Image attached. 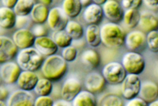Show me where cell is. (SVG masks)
I'll return each instance as SVG.
<instances>
[{"instance_id": "1f68e13d", "label": "cell", "mask_w": 158, "mask_h": 106, "mask_svg": "<svg viewBox=\"0 0 158 106\" xmlns=\"http://www.w3.org/2000/svg\"><path fill=\"white\" fill-rule=\"evenodd\" d=\"M101 106H124L122 99L115 94H106L102 98Z\"/></svg>"}, {"instance_id": "cb8c5ba5", "label": "cell", "mask_w": 158, "mask_h": 106, "mask_svg": "<svg viewBox=\"0 0 158 106\" xmlns=\"http://www.w3.org/2000/svg\"><path fill=\"white\" fill-rule=\"evenodd\" d=\"M72 106H97L95 95L84 90L81 91L71 101Z\"/></svg>"}, {"instance_id": "ffe728a7", "label": "cell", "mask_w": 158, "mask_h": 106, "mask_svg": "<svg viewBox=\"0 0 158 106\" xmlns=\"http://www.w3.org/2000/svg\"><path fill=\"white\" fill-rule=\"evenodd\" d=\"M103 16L102 7L95 3H90L85 8L83 13V18L90 25H97L101 23Z\"/></svg>"}, {"instance_id": "484cf974", "label": "cell", "mask_w": 158, "mask_h": 106, "mask_svg": "<svg viewBox=\"0 0 158 106\" xmlns=\"http://www.w3.org/2000/svg\"><path fill=\"white\" fill-rule=\"evenodd\" d=\"M85 40L92 47L97 48L101 44L100 27L98 25H89L85 29Z\"/></svg>"}, {"instance_id": "4dcf8cb0", "label": "cell", "mask_w": 158, "mask_h": 106, "mask_svg": "<svg viewBox=\"0 0 158 106\" xmlns=\"http://www.w3.org/2000/svg\"><path fill=\"white\" fill-rule=\"evenodd\" d=\"M52 38L58 48L59 47L61 49H64V48L71 46L72 42H73V40L64 30L54 32Z\"/></svg>"}, {"instance_id": "4316f807", "label": "cell", "mask_w": 158, "mask_h": 106, "mask_svg": "<svg viewBox=\"0 0 158 106\" xmlns=\"http://www.w3.org/2000/svg\"><path fill=\"white\" fill-rule=\"evenodd\" d=\"M34 5L35 2L33 0H17L13 11L16 16H27L30 15Z\"/></svg>"}, {"instance_id": "b9f144b4", "label": "cell", "mask_w": 158, "mask_h": 106, "mask_svg": "<svg viewBox=\"0 0 158 106\" xmlns=\"http://www.w3.org/2000/svg\"><path fill=\"white\" fill-rule=\"evenodd\" d=\"M16 2L17 0H2V1L3 7L12 10L15 8Z\"/></svg>"}, {"instance_id": "6da1fadb", "label": "cell", "mask_w": 158, "mask_h": 106, "mask_svg": "<svg viewBox=\"0 0 158 106\" xmlns=\"http://www.w3.org/2000/svg\"><path fill=\"white\" fill-rule=\"evenodd\" d=\"M101 43L109 49H118L124 44L126 33L124 29L114 23L104 24L100 28Z\"/></svg>"}, {"instance_id": "8992f818", "label": "cell", "mask_w": 158, "mask_h": 106, "mask_svg": "<svg viewBox=\"0 0 158 106\" xmlns=\"http://www.w3.org/2000/svg\"><path fill=\"white\" fill-rule=\"evenodd\" d=\"M121 84L122 96L129 101L139 95L141 81L138 75L128 74Z\"/></svg>"}, {"instance_id": "d590c367", "label": "cell", "mask_w": 158, "mask_h": 106, "mask_svg": "<svg viewBox=\"0 0 158 106\" xmlns=\"http://www.w3.org/2000/svg\"><path fill=\"white\" fill-rule=\"evenodd\" d=\"M31 32L35 37L47 36L48 29L47 27L44 25H39V24H35L32 27Z\"/></svg>"}, {"instance_id": "60d3db41", "label": "cell", "mask_w": 158, "mask_h": 106, "mask_svg": "<svg viewBox=\"0 0 158 106\" xmlns=\"http://www.w3.org/2000/svg\"><path fill=\"white\" fill-rule=\"evenodd\" d=\"M9 96V91L4 87H0V101H4Z\"/></svg>"}, {"instance_id": "2e32d148", "label": "cell", "mask_w": 158, "mask_h": 106, "mask_svg": "<svg viewBox=\"0 0 158 106\" xmlns=\"http://www.w3.org/2000/svg\"><path fill=\"white\" fill-rule=\"evenodd\" d=\"M106 81L102 74L98 72L88 74L85 79V87L86 91L92 94H98L104 91L106 87Z\"/></svg>"}, {"instance_id": "277c9868", "label": "cell", "mask_w": 158, "mask_h": 106, "mask_svg": "<svg viewBox=\"0 0 158 106\" xmlns=\"http://www.w3.org/2000/svg\"><path fill=\"white\" fill-rule=\"evenodd\" d=\"M126 75V71L121 63L116 61H112L106 64L102 70V76L106 83L111 85L122 84Z\"/></svg>"}, {"instance_id": "ab89813d", "label": "cell", "mask_w": 158, "mask_h": 106, "mask_svg": "<svg viewBox=\"0 0 158 106\" xmlns=\"http://www.w3.org/2000/svg\"><path fill=\"white\" fill-rule=\"evenodd\" d=\"M147 7H148L150 9H156L158 6V1L157 0H144L143 1Z\"/></svg>"}, {"instance_id": "7a4b0ae2", "label": "cell", "mask_w": 158, "mask_h": 106, "mask_svg": "<svg viewBox=\"0 0 158 106\" xmlns=\"http://www.w3.org/2000/svg\"><path fill=\"white\" fill-rule=\"evenodd\" d=\"M41 70L44 78L51 82H55L60 80L64 76L68 66L60 55L54 54L44 61Z\"/></svg>"}, {"instance_id": "7402d4cb", "label": "cell", "mask_w": 158, "mask_h": 106, "mask_svg": "<svg viewBox=\"0 0 158 106\" xmlns=\"http://www.w3.org/2000/svg\"><path fill=\"white\" fill-rule=\"evenodd\" d=\"M16 16L12 9L6 7L0 8V27L4 29H10L15 27Z\"/></svg>"}, {"instance_id": "9c48e42d", "label": "cell", "mask_w": 158, "mask_h": 106, "mask_svg": "<svg viewBox=\"0 0 158 106\" xmlns=\"http://www.w3.org/2000/svg\"><path fill=\"white\" fill-rule=\"evenodd\" d=\"M103 15L111 23H117L123 19V8L119 2L115 0H106L102 7Z\"/></svg>"}, {"instance_id": "7dc6e473", "label": "cell", "mask_w": 158, "mask_h": 106, "mask_svg": "<svg viewBox=\"0 0 158 106\" xmlns=\"http://www.w3.org/2000/svg\"><path fill=\"white\" fill-rule=\"evenodd\" d=\"M148 106H158V101L156 100L155 101L152 102V103L148 104Z\"/></svg>"}, {"instance_id": "8d00e7d4", "label": "cell", "mask_w": 158, "mask_h": 106, "mask_svg": "<svg viewBox=\"0 0 158 106\" xmlns=\"http://www.w3.org/2000/svg\"><path fill=\"white\" fill-rule=\"evenodd\" d=\"M142 0H123L122 1V7L126 10L138 9L142 5Z\"/></svg>"}, {"instance_id": "52a82bcc", "label": "cell", "mask_w": 158, "mask_h": 106, "mask_svg": "<svg viewBox=\"0 0 158 106\" xmlns=\"http://www.w3.org/2000/svg\"><path fill=\"white\" fill-rule=\"evenodd\" d=\"M69 20V18L60 7H54L49 10L46 22L50 28L55 32L64 30Z\"/></svg>"}, {"instance_id": "d6986e66", "label": "cell", "mask_w": 158, "mask_h": 106, "mask_svg": "<svg viewBox=\"0 0 158 106\" xmlns=\"http://www.w3.org/2000/svg\"><path fill=\"white\" fill-rule=\"evenodd\" d=\"M139 95L140 98L145 101L147 104H150L157 100V85L152 81H145L141 83Z\"/></svg>"}, {"instance_id": "ac0fdd59", "label": "cell", "mask_w": 158, "mask_h": 106, "mask_svg": "<svg viewBox=\"0 0 158 106\" xmlns=\"http://www.w3.org/2000/svg\"><path fill=\"white\" fill-rule=\"evenodd\" d=\"M38 80V76L34 71H22L16 81V84L20 90L30 92L34 89Z\"/></svg>"}, {"instance_id": "c3c4849f", "label": "cell", "mask_w": 158, "mask_h": 106, "mask_svg": "<svg viewBox=\"0 0 158 106\" xmlns=\"http://www.w3.org/2000/svg\"><path fill=\"white\" fill-rule=\"evenodd\" d=\"M0 106H7V104L5 103L4 101H0Z\"/></svg>"}, {"instance_id": "8fae6325", "label": "cell", "mask_w": 158, "mask_h": 106, "mask_svg": "<svg viewBox=\"0 0 158 106\" xmlns=\"http://www.w3.org/2000/svg\"><path fill=\"white\" fill-rule=\"evenodd\" d=\"M82 87L80 81L74 78H69L64 82L62 86L60 95L62 100L71 102L80 93Z\"/></svg>"}, {"instance_id": "7c38bea8", "label": "cell", "mask_w": 158, "mask_h": 106, "mask_svg": "<svg viewBox=\"0 0 158 106\" xmlns=\"http://www.w3.org/2000/svg\"><path fill=\"white\" fill-rule=\"evenodd\" d=\"M12 40L17 49L23 50L31 48L34 45L35 37L31 30L21 29L14 33Z\"/></svg>"}, {"instance_id": "bcb514c9", "label": "cell", "mask_w": 158, "mask_h": 106, "mask_svg": "<svg viewBox=\"0 0 158 106\" xmlns=\"http://www.w3.org/2000/svg\"><path fill=\"white\" fill-rule=\"evenodd\" d=\"M105 1L106 0H101V1H99V0H94V1H93V2L94 3H95V4L101 6V5H103Z\"/></svg>"}, {"instance_id": "5b68a950", "label": "cell", "mask_w": 158, "mask_h": 106, "mask_svg": "<svg viewBox=\"0 0 158 106\" xmlns=\"http://www.w3.org/2000/svg\"><path fill=\"white\" fill-rule=\"evenodd\" d=\"M121 64L126 73L138 76L143 72L145 67V61L143 56L136 52L126 53L122 57Z\"/></svg>"}, {"instance_id": "3957f363", "label": "cell", "mask_w": 158, "mask_h": 106, "mask_svg": "<svg viewBox=\"0 0 158 106\" xmlns=\"http://www.w3.org/2000/svg\"><path fill=\"white\" fill-rule=\"evenodd\" d=\"M44 57L35 48L20 50L16 55V63L22 71L38 70L44 62Z\"/></svg>"}, {"instance_id": "836d02e7", "label": "cell", "mask_w": 158, "mask_h": 106, "mask_svg": "<svg viewBox=\"0 0 158 106\" xmlns=\"http://www.w3.org/2000/svg\"><path fill=\"white\" fill-rule=\"evenodd\" d=\"M77 55V50L73 46H67L63 49L62 51V57L66 62H72L76 59Z\"/></svg>"}, {"instance_id": "e0dca14e", "label": "cell", "mask_w": 158, "mask_h": 106, "mask_svg": "<svg viewBox=\"0 0 158 106\" xmlns=\"http://www.w3.org/2000/svg\"><path fill=\"white\" fill-rule=\"evenodd\" d=\"M138 25L145 32L156 31L158 27V19L156 14L151 10H144L140 12Z\"/></svg>"}, {"instance_id": "f6af8a7d", "label": "cell", "mask_w": 158, "mask_h": 106, "mask_svg": "<svg viewBox=\"0 0 158 106\" xmlns=\"http://www.w3.org/2000/svg\"><path fill=\"white\" fill-rule=\"evenodd\" d=\"M52 2V1H51V0H46H46H44V1H40V3H42V4L46 6L51 4Z\"/></svg>"}, {"instance_id": "7bdbcfd3", "label": "cell", "mask_w": 158, "mask_h": 106, "mask_svg": "<svg viewBox=\"0 0 158 106\" xmlns=\"http://www.w3.org/2000/svg\"><path fill=\"white\" fill-rule=\"evenodd\" d=\"M53 106H72L71 102H68L63 100H59L54 102Z\"/></svg>"}, {"instance_id": "f546056e", "label": "cell", "mask_w": 158, "mask_h": 106, "mask_svg": "<svg viewBox=\"0 0 158 106\" xmlns=\"http://www.w3.org/2000/svg\"><path fill=\"white\" fill-rule=\"evenodd\" d=\"M139 19L140 12L138 9H129L123 12L122 20L128 28L133 29L138 25Z\"/></svg>"}, {"instance_id": "74e56055", "label": "cell", "mask_w": 158, "mask_h": 106, "mask_svg": "<svg viewBox=\"0 0 158 106\" xmlns=\"http://www.w3.org/2000/svg\"><path fill=\"white\" fill-rule=\"evenodd\" d=\"M29 23V18L28 16H16L15 27L18 29H27L26 27L28 25Z\"/></svg>"}, {"instance_id": "44dd1931", "label": "cell", "mask_w": 158, "mask_h": 106, "mask_svg": "<svg viewBox=\"0 0 158 106\" xmlns=\"http://www.w3.org/2000/svg\"><path fill=\"white\" fill-rule=\"evenodd\" d=\"M81 61L85 66L95 69L101 63V57L97 50L87 49L81 54Z\"/></svg>"}, {"instance_id": "5bb4252c", "label": "cell", "mask_w": 158, "mask_h": 106, "mask_svg": "<svg viewBox=\"0 0 158 106\" xmlns=\"http://www.w3.org/2000/svg\"><path fill=\"white\" fill-rule=\"evenodd\" d=\"M33 95L28 91L17 90L10 95L7 106H34Z\"/></svg>"}, {"instance_id": "ee69618b", "label": "cell", "mask_w": 158, "mask_h": 106, "mask_svg": "<svg viewBox=\"0 0 158 106\" xmlns=\"http://www.w3.org/2000/svg\"><path fill=\"white\" fill-rule=\"evenodd\" d=\"M91 2H92V1H90V0H80V3H81L82 8H83V7L86 8L87 6H88L90 4V3H92Z\"/></svg>"}, {"instance_id": "f35d334b", "label": "cell", "mask_w": 158, "mask_h": 106, "mask_svg": "<svg viewBox=\"0 0 158 106\" xmlns=\"http://www.w3.org/2000/svg\"><path fill=\"white\" fill-rule=\"evenodd\" d=\"M125 106H148V104L140 97H135L129 100Z\"/></svg>"}, {"instance_id": "ba28073f", "label": "cell", "mask_w": 158, "mask_h": 106, "mask_svg": "<svg viewBox=\"0 0 158 106\" xmlns=\"http://www.w3.org/2000/svg\"><path fill=\"white\" fill-rule=\"evenodd\" d=\"M124 43L130 52L139 53L145 48L146 35L141 31H132L126 34Z\"/></svg>"}, {"instance_id": "4fadbf2b", "label": "cell", "mask_w": 158, "mask_h": 106, "mask_svg": "<svg viewBox=\"0 0 158 106\" xmlns=\"http://www.w3.org/2000/svg\"><path fill=\"white\" fill-rule=\"evenodd\" d=\"M21 71L16 63L9 61L3 63L0 67V78L6 84H15L16 83Z\"/></svg>"}, {"instance_id": "d6a6232c", "label": "cell", "mask_w": 158, "mask_h": 106, "mask_svg": "<svg viewBox=\"0 0 158 106\" xmlns=\"http://www.w3.org/2000/svg\"><path fill=\"white\" fill-rule=\"evenodd\" d=\"M146 44L149 50L153 53L158 52V32L152 31L146 35Z\"/></svg>"}, {"instance_id": "d4e9b609", "label": "cell", "mask_w": 158, "mask_h": 106, "mask_svg": "<svg viewBox=\"0 0 158 106\" xmlns=\"http://www.w3.org/2000/svg\"><path fill=\"white\" fill-rule=\"evenodd\" d=\"M62 9L69 19L78 16L81 12L80 0H64L62 3Z\"/></svg>"}, {"instance_id": "83f0119b", "label": "cell", "mask_w": 158, "mask_h": 106, "mask_svg": "<svg viewBox=\"0 0 158 106\" xmlns=\"http://www.w3.org/2000/svg\"><path fill=\"white\" fill-rule=\"evenodd\" d=\"M53 84L50 80L45 78H39L34 88V92L38 96H50L52 93Z\"/></svg>"}, {"instance_id": "f1b7e54d", "label": "cell", "mask_w": 158, "mask_h": 106, "mask_svg": "<svg viewBox=\"0 0 158 106\" xmlns=\"http://www.w3.org/2000/svg\"><path fill=\"white\" fill-rule=\"evenodd\" d=\"M64 31L72 40H79L83 37L84 33V27L80 23L75 20H69Z\"/></svg>"}, {"instance_id": "e575fe53", "label": "cell", "mask_w": 158, "mask_h": 106, "mask_svg": "<svg viewBox=\"0 0 158 106\" xmlns=\"http://www.w3.org/2000/svg\"><path fill=\"white\" fill-rule=\"evenodd\" d=\"M54 102L50 96H38L34 101V106H53Z\"/></svg>"}, {"instance_id": "9a60e30c", "label": "cell", "mask_w": 158, "mask_h": 106, "mask_svg": "<svg viewBox=\"0 0 158 106\" xmlns=\"http://www.w3.org/2000/svg\"><path fill=\"white\" fill-rule=\"evenodd\" d=\"M33 46L43 57H47L56 54L58 49L52 37L48 36L35 37Z\"/></svg>"}, {"instance_id": "603a6c76", "label": "cell", "mask_w": 158, "mask_h": 106, "mask_svg": "<svg viewBox=\"0 0 158 106\" xmlns=\"http://www.w3.org/2000/svg\"><path fill=\"white\" fill-rule=\"evenodd\" d=\"M48 13L49 9L47 6L40 3H35L30 13L31 19L35 24L43 25L47 21Z\"/></svg>"}, {"instance_id": "30bf717a", "label": "cell", "mask_w": 158, "mask_h": 106, "mask_svg": "<svg viewBox=\"0 0 158 106\" xmlns=\"http://www.w3.org/2000/svg\"><path fill=\"white\" fill-rule=\"evenodd\" d=\"M18 54V49L10 37L0 36V63L11 61Z\"/></svg>"}]
</instances>
